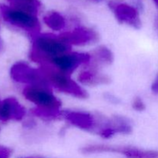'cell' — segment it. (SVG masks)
Returning a JSON list of instances; mask_svg holds the SVG:
<instances>
[{"instance_id": "ba28073f", "label": "cell", "mask_w": 158, "mask_h": 158, "mask_svg": "<svg viewBox=\"0 0 158 158\" xmlns=\"http://www.w3.org/2000/svg\"><path fill=\"white\" fill-rule=\"evenodd\" d=\"M133 127L127 118L114 116L109 119H100L97 127V134L103 138H110L115 134H130Z\"/></svg>"}, {"instance_id": "44dd1931", "label": "cell", "mask_w": 158, "mask_h": 158, "mask_svg": "<svg viewBox=\"0 0 158 158\" xmlns=\"http://www.w3.org/2000/svg\"><path fill=\"white\" fill-rule=\"evenodd\" d=\"M34 126H35V123H34L32 120H28V121L26 123V127H27L29 128L33 127Z\"/></svg>"}, {"instance_id": "8992f818", "label": "cell", "mask_w": 158, "mask_h": 158, "mask_svg": "<svg viewBox=\"0 0 158 158\" xmlns=\"http://www.w3.org/2000/svg\"><path fill=\"white\" fill-rule=\"evenodd\" d=\"M12 80L27 86H38L49 88V83L42 69L32 67L24 62H18L11 67Z\"/></svg>"}, {"instance_id": "7402d4cb", "label": "cell", "mask_w": 158, "mask_h": 158, "mask_svg": "<svg viewBox=\"0 0 158 158\" xmlns=\"http://www.w3.org/2000/svg\"><path fill=\"white\" fill-rule=\"evenodd\" d=\"M2 101L0 100V112H1V109H2Z\"/></svg>"}, {"instance_id": "7c38bea8", "label": "cell", "mask_w": 158, "mask_h": 158, "mask_svg": "<svg viewBox=\"0 0 158 158\" xmlns=\"http://www.w3.org/2000/svg\"><path fill=\"white\" fill-rule=\"evenodd\" d=\"M26 115V110L23 105L14 97H9L2 100L0 120H21Z\"/></svg>"}, {"instance_id": "5bb4252c", "label": "cell", "mask_w": 158, "mask_h": 158, "mask_svg": "<svg viewBox=\"0 0 158 158\" xmlns=\"http://www.w3.org/2000/svg\"><path fill=\"white\" fill-rule=\"evenodd\" d=\"M91 60L89 64L91 67L99 69L103 66H109L114 62V53L106 46H100L96 48L90 53Z\"/></svg>"}, {"instance_id": "277c9868", "label": "cell", "mask_w": 158, "mask_h": 158, "mask_svg": "<svg viewBox=\"0 0 158 158\" xmlns=\"http://www.w3.org/2000/svg\"><path fill=\"white\" fill-rule=\"evenodd\" d=\"M41 69L44 73L49 85L54 86L59 91L79 99L87 98L86 91L73 80L69 75L56 70L49 65H42Z\"/></svg>"}, {"instance_id": "2e32d148", "label": "cell", "mask_w": 158, "mask_h": 158, "mask_svg": "<svg viewBox=\"0 0 158 158\" xmlns=\"http://www.w3.org/2000/svg\"><path fill=\"white\" fill-rule=\"evenodd\" d=\"M10 6L36 15L39 2L37 0H9Z\"/></svg>"}, {"instance_id": "e0dca14e", "label": "cell", "mask_w": 158, "mask_h": 158, "mask_svg": "<svg viewBox=\"0 0 158 158\" xmlns=\"http://www.w3.org/2000/svg\"><path fill=\"white\" fill-rule=\"evenodd\" d=\"M132 107L137 111H143L145 110V103L140 97H135L132 102Z\"/></svg>"}, {"instance_id": "5b68a950", "label": "cell", "mask_w": 158, "mask_h": 158, "mask_svg": "<svg viewBox=\"0 0 158 158\" xmlns=\"http://www.w3.org/2000/svg\"><path fill=\"white\" fill-rule=\"evenodd\" d=\"M85 154L97 153H117L128 158H158V151L145 150L131 146H114L108 144H89L82 148Z\"/></svg>"}, {"instance_id": "8fae6325", "label": "cell", "mask_w": 158, "mask_h": 158, "mask_svg": "<svg viewBox=\"0 0 158 158\" xmlns=\"http://www.w3.org/2000/svg\"><path fill=\"white\" fill-rule=\"evenodd\" d=\"M60 35L71 46H85L96 43L98 40V34L95 31L85 27H79Z\"/></svg>"}, {"instance_id": "9c48e42d", "label": "cell", "mask_w": 158, "mask_h": 158, "mask_svg": "<svg viewBox=\"0 0 158 158\" xmlns=\"http://www.w3.org/2000/svg\"><path fill=\"white\" fill-rule=\"evenodd\" d=\"M61 117L73 126L85 131H94L98 127L100 120L85 111H63Z\"/></svg>"}, {"instance_id": "d6986e66", "label": "cell", "mask_w": 158, "mask_h": 158, "mask_svg": "<svg viewBox=\"0 0 158 158\" xmlns=\"http://www.w3.org/2000/svg\"><path fill=\"white\" fill-rule=\"evenodd\" d=\"M105 99H106L109 103H114V104H118V103H120L119 98H117V97H115V96H114L113 94H105Z\"/></svg>"}, {"instance_id": "cb8c5ba5", "label": "cell", "mask_w": 158, "mask_h": 158, "mask_svg": "<svg viewBox=\"0 0 158 158\" xmlns=\"http://www.w3.org/2000/svg\"><path fill=\"white\" fill-rule=\"evenodd\" d=\"M25 158H41V157H25Z\"/></svg>"}, {"instance_id": "ffe728a7", "label": "cell", "mask_w": 158, "mask_h": 158, "mask_svg": "<svg viewBox=\"0 0 158 158\" xmlns=\"http://www.w3.org/2000/svg\"><path fill=\"white\" fill-rule=\"evenodd\" d=\"M151 90L154 94H158V77L153 83L152 86H151Z\"/></svg>"}, {"instance_id": "603a6c76", "label": "cell", "mask_w": 158, "mask_h": 158, "mask_svg": "<svg viewBox=\"0 0 158 158\" xmlns=\"http://www.w3.org/2000/svg\"><path fill=\"white\" fill-rule=\"evenodd\" d=\"M154 1H155V2L157 3V6H158V0H154Z\"/></svg>"}, {"instance_id": "30bf717a", "label": "cell", "mask_w": 158, "mask_h": 158, "mask_svg": "<svg viewBox=\"0 0 158 158\" xmlns=\"http://www.w3.org/2000/svg\"><path fill=\"white\" fill-rule=\"evenodd\" d=\"M111 8L115 13L117 19L122 23L131 26L135 29H140L141 26L140 15L135 7L127 3H112Z\"/></svg>"}, {"instance_id": "3957f363", "label": "cell", "mask_w": 158, "mask_h": 158, "mask_svg": "<svg viewBox=\"0 0 158 158\" xmlns=\"http://www.w3.org/2000/svg\"><path fill=\"white\" fill-rule=\"evenodd\" d=\"M0 14L6 23L29 32L32 36L39 34L41 29L36 15L30 12L2 5L0 6Z\"/></svg>"}, {"instance_id": "6da1fadb", "label": "cell", "mask_w": 158, "mask_h": 158, "mask_svg": "<svg viewBox=\"0 0 158 158\" xmlns=\"http://www.w3.org/2000/svg\"><path fill=\"white\" fill-rule=\"evenodd\" d=\"M32 39L30 58L42 65L46 64L55 57L71 52L72 46L60 35L39 33Z\"/></svg>"}, {"instance_id": "9a60e30c", "label": "cell", "mask_w": 158, "mask_h": 158, "mask_svg": "<svg viewBox=\"0 0 158 158\" xmlns=\"http://www.w3.org/2000/svg\"><path fill=\"white\" fill-rule=\"evenodd\" d=\"M44 23L54 31H61L66 28V21L64 17L56 12H52L45 15Z\"/></svg>"}, {"instance_id": "ac0fdd59", "label": "cell", "mask_w": 158, "mask_h": 158, "mask_svg": "<svg viewBox=\"0 0 158 158\" xmlns=\"http://www.w3.org/2000/svg\"><path fill=\"white\" fill-rule=\"evenodd\" d=\"M12 151L6 147L0 146V158H10Z\"/></svg>"}, {"instance_id": "7a4b0ae2", "label": "cell", "mask_w": 158, "mask_h": 158, "mask_svg": "<svg viewBox=\"0 0 158 158\" xmlns=\"http://www.w3.org/2000/svg\"><path fill=\"white\" fill-rule=\"evenodd\" d=\"M23 95L26 100L36 106L32 110L35 115L47 119L61 117V102L49 87L26 86L23 89Z\"/></svg>"}, {"instance_id": "52a82bcc", "label": "cell", "mask_w": 158, "mask_h": 158, "mask_svg": "<svg viewBox=\"0 0 158 158\" xmlns=\"http://www.w3.org/2000/svg\"><path fill=\"white\" fill-rule=\"evenodd\" d=\"M90 60V54L69 52L52 59L44 65H49L56 70L69 76L81 65L89 64Z\"/></svg>"}, {"instance_id": "4fadbf2b", "label": "cell", "mask_w": 158, "mask_h": 158, "mask_svg": "<svg viewBox=\"0 0 158 158\" xmlns=\"http://www.w3.org/2000/svg\"><path fill=\"white\" fill-rule=\"evenodd\" d=\"M79 81L86 86H98L107 84L110 82V78L105 74L99 72V69L89 68L83 70L78 76Z\"/></svg>"}]
</instances>
